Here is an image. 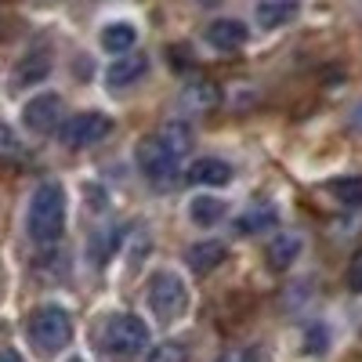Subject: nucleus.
Returning a JSON list of instances; mask_svg holds the SVG:
<instances>
[{"label": "nucleus", "instance_id": "f257e3e1", "mask_svg": "<svg viewBox=\"0 0 362 362\" xmlns=\"http://www.w3.org/2000/svg\"><path fill=\"white\" fill-rule=\"evenodd\" d=\"M25 232L37 243H58L66 232V189L58 181H40L25 210Z\"/></svg>", "mask_w": 362, "mask_h": 362}, {"label": "nucleus", "instance_id": "f03ea898", "mask_svg": "<svg viewBox=\"0 0 362 362\" xmlns=\"http://www.w3.org/2000/svg\"><path fill=\"white\" fill-rule=\"evenodd\" d=\"M25 334L40 355H58L73 341V315L62 305H40L25 322Z\"/></svg>", "mask_w": 362, "mask_h": 362}, {"label": "nucleus", "instance_id": "7ed1b4c3", "mask_svg": "<svg viewBox=\"0 0 362 362\" xmlns=\"http://www.w3.org/2000/svg\"><path fill=\"white\" fill-rule=\"evenodd\" d=\"M148 344V326L145 319L131 312H116L102 322V351L109 358H134Z\"/></svg>", "mask_w": 362, "mask_h": 362}, {"label": "nucleus", "instance_id": "20e7f679", "mask_svg": "<svg viewBox=\"0 0 362 362\" xmlns=\"http://www.w3.org/2000/svg\"><path fill=\"white\" fill-rule=\"evenodd\" d=\"M148 305H153V312L163 322L181 319L189 312V286H185V279H181L177 272H170V268L153 272V279H148Z\"/></svg>", "mask_w": 362, "mask_h": 362}, {"label": "nucleus", "instance_id": "39448f33", "mask_svg": "<svg viewBox=\"0 0 362 362\" xmlns=\"http://www.w3.org/2000/svg\"><path fill=\"white\" fill-rule=\"evenodd\" d=\"M58 134H62V141L69 148H95L112 134V119L105 112H76L66 119Z\"/></svg>", "mask_w": 362, "mask_h": 362}, {"label": "nucleus", "instance_id": "423d86ee", "mask_svg": "<svg viewBox=\"0 0 362 362\" xmlns=\"http://www.w3.org/2000/svg\"><path fill=\"white\" fill-rule=\"evenodd\" d=\"M177 156L170 153L167 145H160V138H145L138 141V170L148 177V181H156V185H167V181L177 174Z\"/></svg>", "mask_w": 362, "mask_h": 362}, {"label": "nucleus", "instance_id": "0eeeda50", "mask_svg": "<svg viewBox=\"0 0 362 362\" xmlns=\"http://www.w3.org/2000/svg\"><path fill=\"white\" fill-rule=\"evenodd\" d=\"M58 116H62V95L44 90V95H33L22 105V127L29 134H51L58 127Z\"/></svg>", "mask_w": 362, "mask_h": 362}, {"label": "nucleus", "instance_id": "6e6552de", "mask_svg": "<svg viewBox=\"0 0 362 362\" xmlns=\"http://www.w3.org/2000/svg\"><path fill=\"white\" fill-rule=\"evenodd\" d=\"M145 73H148V58H145V54H134V51L116 54L112 62H109V69H105V87H109V90L134 87Z\"/></svg>", "mask_w": 362, "mask_h": 362}, {"label": "nucleus", "instance_id": "1a4fd4ad", "mask_svg": "<svg viewBox=\"0 0 362 362\" xmlns=\"http://www.w3.org/2000/svg\"><path fill=\"white\" fill-rule=\"evenodd\" d=\"M203 37H206L210 47H218V51H235V47L247 44L250 29H247V22H239V18H214L206 25Z\"/></svg>", "mask_w": 362, "mask_h": 362}, {"label": "nucleus", "instance_id": "9d476101", "mask_svg": "<svg viewBox=\"0 0 362 362\" xmlns=\"http://www.w3.org/2000/svg\"><path fill=\"white\" fill-rule=\"evenodd\" d=\"M185 177L192 181V185H199V189H221V185L232 181V167L225 160H218V156H203V160L189 163Z\"/></svg>", "mask_w": 362, "mask_h": 362}, {"label": "nucleus", "instance_id": "9b49d317", "mask_svg": "<svg viewBox=\"0 0 362 362\" xmlns=\"http://www.w3.org/2000/svg\"><path fill=\"white\" fill-rule=\"evenodd\" d=\"M177 105L185 112H210V109L221 105V90H218V83H210V80H192L177 95Z\"/></svg>", "mask_w": 362, "mask_h": 362}, {"label": "nucleus", "instance_id": "f8f14e48", "mask_svg": "<svg viewBox=\"0 0 362 362\" xmlns=\"http://www.w3.org/2000/svg\"><path fill=\"white\" fill-rule=\"evenodd\" d=\"M297 11H300V0H257L254 18L261 29H283L297 18Z\"/></svg>", "mask_w": 362, "mask_h": 362}, {"label": "nucleus", "instance_id": "ddd939ff", "mask_svg": "<svg viewBox=\"0 0 362 362\" xmlns=\"http://www.w3.org/2000/svg\"><path fill=\"white\" fill-rule=\"evenodd\" d=\"M300 250H305V239H300L297 232H283V235H276V239L268 243L264 257H268V264L276 268V272H286V268L297 264Z\"/></svg>", "mask_w": 362, "mask_h": 362}, {"label": "nucleus", "instance_id": "4468645a", "mask_svg": "<svg viewBox=\"0 0 362 362\" xmlns=\"http://www.w3.org/2000/svg\"><path fill=\"white\" fill-rule=\"evenodd\" d=\"M44 76H51V54H47L44 47H37V51H29L22 62L15 66L11 83H15V87H29V83H40Z\"/></svg>", "mask_w": 362, "mask_h": 362}, {"label": "nucleus", "instance_id": "2eb2a0df", "mask_svg": "<svg viewBox=\"0 0 362 362\" xmlns=\"http://www.w3.org/2000/svg\"><path fill=\"white\" fill-rule=\"evenodd\" d=\"M185 257H189V268H192V272L206 276V272H214L218 264H225L228 250H225L221 239H203V243H192V247H189Z\"/></svg>", "mask_w": 362, "mask_h": 362}, {"label": "nucleus", "instance_id": "dca6fc26", "mask_svg": "<svg viewBox=\"0 0 362 362\" xmlns=\"http://www.w3.org/2000/svg\"><path fill=\"white\" fill-rule=\"evenodd\" d=\"M156 138H160V145L170 148L177 160H185L192 153V145H196V134H192V127L185 124V119H167V124L156 131Z\"/></svg>", "mask_w": 362, "mask_h": 362}, {"label": "nucleus", "instance_id": "f3484780", "mask_svg": "<svg viewBox=\"0 0 362 362\" xmlns=\"http://www.w3.org/2000/svg\"><path fill=\"white\" fill-rule=\"evenodd\" d=\"M225 214H228V203L225 199H218V196H196L192 203H189V218H192V225H199V228H210V225H218V221H225Z\"/></svg>", "mask_w": 362, "mask_h": 362}, {"label": "nucleus", "instance_id": "a211bd4d", "mask_svg": "<svg viewBox=\"0 0 362 362\" xmlns=\"http://www.w3.org/2000/svg\"><path fill=\"white\" fill-rule=\"evenodd\" d=\"M102 47L109 51V54H127V51H134V44H138V29L131 25V22H109L105 29H102Z\"/></svg>", "mask_w": 362, "mask_h": 362}, {"label": "nucleus", "instance_id": "6ab92c4d", "mask_svg": "<svg viewBox=\"0 0 362 362\" xmlns=\"http://www.w3.org/2000/svg\"><path fill=\"white\" fill-rule=\"evenodd\" d=\"M279 221V210L276 206H257V210H247V214L235 218V232L239 235H254V232H264Z\"/></svg>", "mask_w": 362, "mask_h": 362}, {"label": "nucleus", "instance_id": "aec40b11", "mask_svg": "<svg viewBox=\"0 0 362 362\" xmlns=\"http://www.w3.org/2000/svg\"><path fill=\"white\" fill-rule=\"evenodd\" d=\"M329 192L344 206H362V177H337L329 181Z\"/></svg>", "mask_w": 362, "mask_h": 362}, {"label": "nucleus", "instance_id": "412c9836", "mask_svg": "<svg viewBox=\"0 0 362 362\" xmlns=\"http://www.w3.org/2000/svg\"><path fill=\"white\" fill-rule=\"evenodd\" d=\"M326 348H329V326H322V322L308 326V334H305V351H308V355H322Z\"/></svg>", "mask_w": 362, "mask_h": 362}, {"label": "nucleus", "instance_id": "4be33fe9", "mask_svg": "<svg viewBox=\"0 0 362 362\" xmlns=\"http://www.w3.org/2000/svg\"><path fill=\"white\" fill-rule=\"evenodd\" d=\"M185 358H189V351L181 344H174V341H167V344H160V348H153L145 355V362H185Z\"/></svg>", "mask_w": 362, "mask_h": 362}, {"label": "nucleus", "instance_id": "5701e85b", "mask_svg": "<svg viewBox=\"0 0 362 362\" xmlns=\"http://www.w3.org/2000/svg\"><path fill=\"white\" fill-rule=\"evenodd\" d=\"M344 283H348V290H355V293H362V247L351 254V261H348V272H344Z\"/></svg>", "mask_w": 362, "mask_h": 362}, {"label": "nucleus", "instance_id": "b1692460", "mask_svg": "<svg viewBox=\"0 0 362 362\" xmlns=\"http://www.w3.org/2000/svg\"><path fill=\"white\" fill-rule=\"evenodd\" d=\"M218 362H261V351L257 348H228L218 355Z\"/></svg>", "mask_w": 362, "mask_h": 362}, {"label": "nucleus", "instance_id": "393cba45", "mask_svg": "<svg viewBox=\"0 0 362 362\" xmlns=\"http://www.w3.org/2000/svg\"><path fill=\"white\" fill-rule=\"evenodd\" d=\"M22 145H18V134H11V127L0 124V156H18Z\"/></svg>", "mask_w": 362, "mask_h": 362}, {"label": "nucleus", "instance_id": "a878e982", "mask_svg": "<svg viewBox=\"0 0 362 362\" xmlns=\"http://www.w3.org/2000/svg\"><path fill=\"white\" fill-rule=\"evenodd\" d=\"M0 362H25V358H22L15 348H4V351H0Z\"/></svg>", "mask_w": 362, "mask_h": 362}, {"label": "nucleus", "instance_id": "bb28decb", "mask_svg": "<svg viewBox=\"0 0 362 362\" xmlns=\"http://www.w3.org/2000/svg\"><path fill=\"white\" fill-rule=\"evenodd\" d=\"M351 127H358V131H362V102L351 109Z\"/></svg>", "mask_w": 362, "mask_h": 362}]
</instances>
